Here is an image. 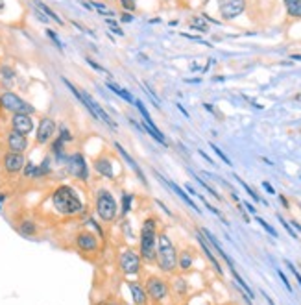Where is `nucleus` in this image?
Instances as JSON below:
<instances>
[{
  "instance_id": "f257e3e1",
  "label": "nucleus",
  "mask_w": 301,
  "mask_h": 305,
  "mask_svg": "<svg viewBox=\"0 0 301 305\" xmlns=\"http://www.w3.org/2000/svg\"><path fill=\"white\" fill-rule=\"evenodd\" d=\"M52 203H54L55 211L67 215V216L82 211V200L76 194V191L69 185H61L55 189L54 194H52Z\"/></svg>"
},
{
  "instance_id": "f03ea898",
  "label": "nucleus",
  "mask_w": 301,
  "mask_h": 305,
  "mask_svg": "<svg viewBox=\"0 0 301 305\" xmlns=\"http://www.w3.org/2000/svg\"><path fill=\"white\" fill-rule=\"evenodd\" d=\"M63 83L67 85V87H69V89H71V91L74 92V94H76V98H78V100H82V104L85 106V108H87V109H89V113H91V115H94V117H96L98 120H104V122H106L109 128H113V129L117 128L115 120H111V117L107 115V113H106V109H102V106L96 100H94V98H92L89 92L76 89V87H74L72 83L69 82L67 78H63Z\"/></svg>"
},
{
  "instance_id": "7ed1b4c3",
  "label": "nucleus",
  "mask_w": 301,
  "mask_h": 305,
  "mask_svg": "<svg viewBox=\"0 0 301 305\" xmlns=\"http://www.w3.org/2000/svg\"><path fill=\"white\" fill-rule=\"evenodd\" d=\"M157 259H159V267L163 268L164 272H174L177 267V251L176 246L172 244V240L168 235L161 233L157 239Z\"/></svg>"
},
{
  "instance_id": "20e7f679",
  "label": "nucleus",
  "mask_w": 301,
  "mask_h": 305,
  "mask_svg": "<svg viewBox=\"0 0 301 305\" xmlns=\"http://www.w3.org/2000/svg\"><path fill=\"white\" fill-rule=\"evenodd\" d=\"M155 226L157 222L154 218H146L142 222V230H141V255L148 263H152L155 257V246H157Z\"/></svg>"
},
{
  "instance_id": "39448f33",
  "label": "nucleus",
  "mask_w": 301,
  "mask_h": 305,
  "mask_svg": "<svg viewBox=\"0 0 301 305\" xmlns=\"http://www.w3.org/2000/svg\"><path fill=\"white\" fill-rule=\"evenodd\" d=\"M96 213L104 222H113L117 218V200L107 191H98L96 194Z\"/></svg>"
},
{
  "instance_id": "423d86ee",
  "label": "nucleus",
  "mask_w": 301,
  "mask_h": 305,
  "mask_svg": "<svg viewBox=\"0 0 301 305\" xmlns=\"http://www.w3.org/2000/svg\"><path fill=\"white\" fill-rule=\"evenodd\" d=\"M0 102H2V108L11 111L13 115H17V113H22V115L34 113V108H32L30 104H26L22 98H18L17 94H13V92H9V91L0 94Z\"/></svg>"
},
{
  "instance_id": "0eeeda50",
  "label": "nucleus",
  "mask_w": 301,
  "mask_h": 305,
  "mask_svg": "<svg viewBox=\"0 0 301 305\" xmlns=\"http://www.w3.org/2000/svg\"><path fill=\"white\" fill-rule=\"evenodd\" d=\"M120 270L126 274V276H133L139 274V268H141V257H139L137 251L133 250H124L119 257Z\"/></svg>"
},
{
  "instance_id": "6e6552de",
  "label": "nucleus",
  "mask_w": 301,
  "mask_h": 305,
  "mask_svg": "<svg viewBox=\"0 0 301 305\" xmlns=\"http://www.w3.org/2000/svg\"><path fill=\"white\" fill-rule=\"evenodd\" d=\"M146 292L150 294V298L152 300H155V302H159V300H163L164 296L168 294V285L164 283L163 279H159V277H148L146 279Z\"/></svg>"
},
{
  "instance_id": "1a4fd4ad",
  "label": "nucleus",
  "mask_w": 301,
  "mask_h": 305,
  "mask_svg": "<svg viewBox=\"0 0 301 305\" xmlns=\"http://www.w3.org/2000/svg\"><path fill=\"white\" fill-rule=\"evenodd\" d=\"M69 172L76 176L78 179H87L89 178V168H87V163H85L82 154L76 152V154L69 157Z\"/></svg>"
},
{
  "instance_id": "9d476101",
  "label": "nucleus",
  "mask_w": 301,
  "mask_h": 305,
  "mask_svg": "<svg viewBox=\"0 0 301 305\" xmlns=\"http://www.w3.org/2000/svg\"><path fill=\"white\" fill-rule=\"evenodd\" d=\"M246 8L244 0H220V13L224 18H235L238 17Z\"/></svg>"
},
{
  "instance_id": "9b49d317",
  "label": "nucleus",
  "mask_w": 301,
  "mask_h": 305,
  "mask_svg": "<svg viewBox=\"0 0 301 305\" xmlns=\"http://www.w3.org/2000/svg\"><path fill=\"white\" fill-rule=\"evenodd\" d=\"M54 131H55V122L52 119L45 117V119L39 122V128H37V143L39 144L48 143V139L54 135Z\"/></svg>"
},
{
  "instance_id": "f8f14e48",
  "label": "nucleus",
  "mask_w": 301,
  "mask_h": 305,
  "mask_svg": "<svg viewBox=\"0 0 301 305\" xmlns=\"http://www.w3.org/2000/svg\"><path fill=\"white\" fill-rule=\"evenodd\" d=\"M11 126H13V131L26 135V133H30V131L34 129V122L30 119V115L17 113V115H13V119H11Z\"/></svg>"
},
{
  "instance_id": "ddd939ff",
  "label": "nucleus",
  "mask_w": 301,
  "mask_h": 305,
  "mask_svg": "<svg viewBox=\"0 0 301 305\" xmlns=\"http://www.w3.org/2000/svg\"><path fill=\"white\" fill-rule=\"evenodd\" d=\"M22 166H24V156H22V154H17V152L6 154V157H4V168L8 170L9 174L20 172Z\"/></svg>"
},
{
  "instance_id": "4468645a",
  "label": "nucleus",
  "mask_w": 301,
  "mask_h": 305,
  "mask_svg": "<svg viewBox=\"0 0 301 305\" xmlns=\"http://www.w3.org/2000/svg\"><path fill=\"white\" fill-rule=\"evenodd\" d=\"M76 244H78V248L83 250V251H96V250H98V239H96L92 233H89V231L78 233Z\"/></svg>"
},
{
  "instance_id": "2eb2a0df",
  "label": "nucleus",
  "mask_w": 301,
  "mask_h": 305,
  "mask_svg": "<svg viewBox=\"0 0 301 305\" xmlns=\"http://www.w3.org/2000/svg\"><path fill=\"white\" fill-rule=\"evenodd\" d=\"M8 146L11 148V152L22 154V152H24V150L28 148L26 135L17 133V131H11V133H8Z\"/></svg>"
},
{
  "instance_id": "dca6fc26",
  "label": "nucleus",
  "mask_w": 301,
  "mask_h": 305,
  "mask_svg": "<svg viewBox=\"0 0 301 305\" xmlns=\"http://www.w3.org/2000/svg\"><path fill=\"white\" fill-rule=\"evenodd\" d=\"M94 170H96L98 174L109 178V179L115 178V172H113V163H111L107 157H98V159H94Z\"/></svg>"
},
{
  "instance_id": "f3484780",
  "label": "nucleus",
  "mask_w": 301,
  "mask_h": 305,
  "mask_svg": "<svg viewBox=\"0 0 301 305\" xmlns=\"http://www.w3.org/2000/svg\"><path fill=\"white\" fill-rule=\"evenodd\" d=\"M129 290H131V296H133V302H135V304L137 305L146 304V290L139 285V283L131 281V283H129Z\"/></svg>"
},
{
  "instance_id": "a211bd4d",
  "label": "nucleus",
  "mask_w": 301,
  "mask_h": 305,
  "mask_svg": "<svg viewBox=\"0 0 301 305\" xmlns=\"http://www.w3.org/2000/svg\"><path fill=\"white\" fill-rule=\"evenodd\" d=\"M115 146H117V150H119V152H120V156L124 157V159H126V161H128V163H129V166H131V168H133V170H135V174H137L139 178H141V179H142V183H146V178H144V174H142V172H141V168H139V165H137V163H135V159H133V157L129 156L128 152H126V150H124V148L120 146L119 143H117V144H115Z\"/></svg>"
},
{
  "instance_id": "6ab92c4d",
  "label": "nucleus",
  "mask_w": 301,
  "mask_h": 305,
  "mask_svg": "<svg viewBox=\"0 0 301 305\" xmlns=\"http://www.w3.org/2000/svg\"><path fill=\"white\" fill-rule=\"evenodd\" d=\"M34 6H35V8L39 9V11H43V13H45V15H46L48 18H52V20H55L57 24H63V20H61V18L57 17V13H55V11H52V9L48 8V6H46L45 2H41V0H34Z\"/></svg>"
},
{
  "instance_id": "aec40b11",
  "label": "nucleus",
  "mask_w": 301,
  "mask_h": 305,
  "mask_svg": "<svg viewBox=\"0 0 301 305\" xmlns=\"http://www.w3.org/2000/svg\"><path fill=\"white\" fill-rule=\"evenodd\" d=\"M198 242L201 244V248H203V251H205V255H207V257H209V261L212 263V267L216 268V272H218L220 276H222V274H224V272H222V267L218 265V261H216V257H214V255L211 253L209 246H207V242H205V239H201V235H198Z\"/></svg>"
},
{
  "instance_id": "412c9836",
  "label": "nucleus",
  "mask_w": 301,
  "mask_h": 305,
  "mask_svg": "<svg viewBox=\"0 0 301 305\" xmlns=\"http://www.w3.org/2000/svg\"><path fill=\"white\" fill-rule=\"evenodd\" d=\"M107 87H109V89H111L113 92H117V94H119L120 98H124V100H128V102H131V104H135V100H133V96H131V94H129V92L126 91V89H122V87H120L119 83L107 82Z\"/></svg>"
},
{
  "instance_id": "4be33fe9",
  "label": "nucleus",
  "mask_w": 301,
  "mask_h": 305,
  "mask_svg": "<svg viewBox=\"0 0 301 305\" xmlns=\"http://www.w3.org/2000/svg\"><path fill=\"white\" fill-rule=\"evenodd\" d=\"M290 17H301V0H284Z\"/></svg>"
},
{
  "instance_id": "5701e85b",
  "label": "nucleus",
  "mask_w": 301,
  "mask_h": 305,
  "mask_svg": "<svg viewBox=\"0 0 301 305\" xmlns=\"http://www.w3.org/2000/svg\"><path fill=\"white\" fill-rule=\"evenodd\" d=\"M91 6H92V9H94V11H98V13H100V15H104V17H113V15H115V11H113L109 6H106L104 2H92Z\"/></svg>"
},
{
  "instance_id": "b1692460",
  "label": "nucleus",
  "mask_w": 301,
  "mask_h": 305,
  "mask_svg": "<svg viewBox=\"0 0 301 305\" xmlns=\"http://www.w3.org/2000/svg\"><path fill=\"white\" fill-rule=\"evenodd\" d=\"M18 231H20L22 235H26V237H32V235H35L37 233V228H35V224H34V222L24 220L20 226H18Z\"/></svg>"
},
{
  "instance_id": "393cba45",
  "label": "nucleus",
  "mask_w": 301,
  "mask_h": 305,
  "mask_svg": "<svg viewBox=\"0 0 301 305\" xmlns=\"http://www.w3.org/2000/svg\"><path fill=\"white\" fill-rule=\"evenodd\" d=\"M168 185H170V187H172L174 191H176V193H177V194H179V196H181V198H183V200H185V202H187V203H189V205H191V207H192V209H194V211H196V213H200V209H198V205H196V203L192 202L191 198H189V196L185 194V191H183L181 187H177V185H176V183H168Z\"/></svg>"
},
{
  "instance_id": "a878e982",
  "label": "nucleus",
  "mask_w": 301,
  "mask_h": 305,
  "mask_svg": "<svg viewBox=\"0 0 301 305\" xmlns=\"http://www.w3.org/2000/svg\"><path fill=\"white\" fill-rule=\"evenodd\" d=\"M179 265H181L183 270H189V268L192 267V257H191V253H187V251H183L181 255H179Z\"/></svg>"
},
{
  "instance_id": "bb28decb",
  "label": "nucleus",
  "mask_w": 301,
  "mask_h": 305,
  "mask_svg": "<svg viewBox=\"0 0 301 305\" xmlns=\"http://www.w3.org/2000/svg\"><path fill=\"white\" fill-rule=\"evenodd\" d=\"M129 207H131V194H124L122 196V216H126L129 213Z\"/></svg>"
},
{
  "instance_id": "cd10ccee",
  "label": "nucleus",
  "mask_w": 301,
  "mask_h": 305,
  "mask_svg": "<svg viewBox=\"0 0 301 305\" xmlns=\"http://www.w3.org/2000/svg\"><path fill=\"white\" fill-rule=\"evenodd\" d=\"M191 26L196 28V30H200V32H207V22H203L201 18H192L191 20Z\"/></svg>"
},
{
  "instance_id": "c85d7f7f",
  "label": "nucleus",
  "mask_w": 301,
  "mask_h": 305,
  "mask_svg": "<svg viewBox=\"0 0 301 305\" xmlns=\"http://www.w3.org/2000/svg\"><path fill=\"white\" fill-rule=\"evenodd\" d=\"M120 4L126 11H135L137 9V0H120Z\"/></svg>"
},
{
  "instance_id": "c756f323",
  "label": "nucleus",
  "mask_w": 301,
  "mask_h": 305,
  "mask_svg": "<svg viewBox=\"0 0 301 305\" xmlns=\"http://www.w3.org/2000/svg\"><path fill=\"white\" fill-rule=\"evenodd\" d=\"M106 24H107V26H109L111 30H113V32L117 34V36H124V32H122V30L119 28L117 20H113V18H106Z\"/></svg>"
},
{
  "instance_id": "7c9ffc66",
  "label": "nucleus",
  "mask_w": 301,
  "mask_h": 305,
  "mask_svg": "<svg viewBox=\"0 0 301 305\" xmlns=\"http://www.w3.org/2000/svg\"><path fill=\"white\" fill-rule=\"evenodd\" d=\"M211 148H212V150H214V152L218 154V157L222 159V161H224V163H226V165H231V159H229V157L226 156V154H224V152H222V150H220V148L216 146V144H212V143H211Z\"/></svg>"
},
{
  "instance_id": "2f4dec72",
  "label": "nucleus",
  "mask_w": 301,
  "mask_h": 305,
  "mask_svg": "<svg viewBox=\"0 0 301 305\" xmlns=\"http://www.w3.org/2000/svg\"><path fill=\"white\" fill-rule=\"evenodd\" d=\"M46 36L50 37L52 41H54V43H55V46H57L59 50H63V43H61V41L57 39V34H55V32H52V30H46Z\"/></svg>"
},
{
  "instance_id": "473e14b6",
  "label": "nucleus",
  "mask_w": 301,
  "mask_h": 305,
  "mask_svg": "<svg viewBox=\"0 0 301 305\" xmlns=\"http://www.w3.org/2000/svg\"><path fill=\"white\" fill-rule=\"evenodd\" d=\"M257 222H259V224H261V226H263V228H265V230L268 231V233H270L272 237H277V231H275L274 228L270 226V224H266V222L263 220V218H259V216H257Z\"/></svg>"
},
{
  "instance_id": "72a5a7b5",
  "label": "nucleus",
  "mask_w": 301,
  "mask_h": 305,
  "mask_svg": "<svg viewBox=\"0 0 301 305\" xmlns=\"http://www.w3.org/2000/svg\"><path fill=\"white\" fill-rule=\"evenodd\" d=\"M59 141L61 143H69V141H72V135H71V131L67 128H61V133H59Z\"/></svg>"
},
{
  "instance_id": "f704fd0d",
  "label": "nucleus",
  "mask_w": 301,
  "mask_h": 305,
  "mask_svg": "<svg viewBox=\"0 0 301 305\" xmlns=\"http://www.w3.org/2000/svg\"><path fill=\"white\" fill-rule=\"evenodd\" d=\"M279 220H281V224H283V228L286 231H288V233H290V237H294V239H298V235H296V231L292 230V228H290V224H288V222L284 220L283 216H279Z\"/></svg>"
},
{
  "instance_id": "c9c22d12",
  "label": "nucleus",
  "mask_w": 301,
  "mask_h": 305,
  "mask_svg": "<svg viewBox=\"0 0 301 305\" xmlns=\"http://www.w3.org/2000/svg\"><path fill=\"white\" fill-rule=\"evenodd\" d=\"M238 179V178H237ZM238 181H240V183H242V187H244V189H246V193L249 194V196H251V198H253V200H255V202H259V200H261V198H259V196H257L255 193H253V191H251V189H249V187H248V183H244V181H242V179H238Z\"/></svg>"
},
{
  "instance_id": "e433bc0d",
  "label": "nucleus",
  "mask_w": 301,
  "mask_h": 305,
  "mask_svg": "<svg viewBox=\"0 0 301 305\" xmlns=\"http://www.w3.org/2000/svg\"><path fill=\"white\" fill-rule=\"evenodd\" d=\"M87 63L91 65L92 69H96V71H100V72H104V74H109V71H107V69H104V67H100V65H98V63H94L92 59H87Z\"/></svg>"
},
{
  "instance_id": "4c0bfd02",
  "label": "nucleus",
  "mask_w": 301,
  "mask_h": 305,
  "mask_svg": "<svg viewBox=\"0 0 301 305\" xmlns=\"http://www.w3.org/2000/svg\"><path fill=\"white\" fill-rule=\"evenodd\" d=\"M286 265H288V268L292 270V274H294V276H296V279H298V283H300V285H301V274H300V272H298V270H296V268H294V265H292V263H290V261H286Z\"/></svg>"
},
{
  "instance_id": "58836bf2",
  "label": "nucleus",
  "mask_w": 301,
  "mask_h": 305,
  "mask_svg": "<svg viewBox=\"0 0 301 305\" xmlns=\"http://www.w3.org/2000/svg\"><path fill=\"white\" fill-rule=\"evenodd\" d=\"M35 15H37V18H39V20H41V22H50V18L46 17L45 13H43V11H39V9L35 8Z\"/></svg>"
},
{
  "instance_id": "ea45409f",
  "label": "nucleus",
  "mask_w": 301,
  "mask_h": 305,
  "mask_svg": "<svg viewBox=\"0 0 301 305\" xmlns=\"http://www.w3.org/2000/svg\"><path fill=\"white\" fill-rule=\"evenodd\" d=\"M277 274H279V277H281V281H283V283H284V287H286V288H288V290L292 292V287H290V283H288V279H286V276H284V274H283V272H281V270H279Z\"/></svg>"
},
{
  "instance_id": "a19ab883",
  "label": "nucleus",
  "mask_w": 301,
  "mask_h": 305,
  "mask_svg": "<svg viewBox=\"0 0 301 305\" xmlns=\"http://www.w3.org/2000/svg\"><path fill=\"white\" fill-rule=\"evenodd\" d=\"M131 20H133V15H131V13H124V15H122V22H131Z\"/></svg>"
},
{
  "instance_id": "79ce46f5",
  "label": "nucleus",
  "mask_w": 301,
  "mask_h": 305,
  "mask_svg": "<svg viewBox=\"0 0 301 305\" xmlns=\"http://www.w3.org/2000/svg\"><path fill=\"white\" fill-rule=\"evenodd\" d=\"M263 185H265V189H266V191H268V193H270V194H274V193H275V191H274V187H272V185L268 183V181H265V183H263Z\"/></svg>"
},
{
  "instance_id": "37998d69",
  "label": "nucleus",
  "mask_w": 301,
  "mask_h": 305,
  "mask_svg": "<svg viewBox=\"0 0 301 305\" xmlns=\"http://www.w3.org/2000/svg\"><path fill=\"white\" fill-rule=\"evenodd\" d=\"M246 209H248L249 213H255V207H253L251 203H246Z\"/></svg>"
},
{
  "instance_id": "c03bdc74",
  "label": "nucleus",
  "mask_w": 301,
  "mask_h": 305,
  "mask_svg": "<svg viewBox=\"0 0 301 305\" xmlns=\"http://www.w3.org/2000/svg\"><path fill=\"white\" fill-rule=\"evenodd\" d=\"M265 296H266V294H265ZM266 302H268V304H270V305H275L274 302H272V300H270V298H268V296H266Z\"/></svg>"
},
{
  "instance_id": "a18cd8bd",
  "label": "nucleus",
  "mask_w": 301,
  "mask_h": 305,
  "mask_svg": "<svg viewBox=\"0 0 301 305\" xmlns=\"http://www.w3.org/2000/svg\"><path fill=\"white\" fill-rule=\"evenodd\" d=\"M292 226H296V228H298V230L301 231V226H298V224H296V222H292Z\"/></svg>"
},
{
  "instance_id": "49530a36",
  "label": "nucleus",
  "mask_w": 301,
  "mask_h": 305,
  "mask_svg": "<svg viewBox=\"0 0 301 305\" xmlns=\"http://www.w3.org/2000/svg\"><path fill=\"white\" fill-rule=\"evenodd\" d=\"M4 8V0H0V9Z\"/></svg>"
},
{
  "instance_id": "de8ad7c7",
  "label": "nucleus",
  "mask_w": 301,
  "mask_h": 305,
  "mask_svg": "<svg viewBox=\"0 0 301 305\" xmlns=\"http://www.w3.org/2000/svg\"><path fill=\"white\" fill-rule=\"evenodd\" d=\"M0 108H2V102H0Z\"/></svg>"
}]
</instances>
